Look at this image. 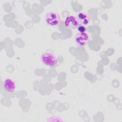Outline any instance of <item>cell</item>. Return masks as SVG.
Listing matches in <instances>:
<instances>
[{
	"label": "cell",
	"instance_id": "obj_5",
	"mask_svg": "<svg viewBox=\"0 0 122 122\" xmlns=\"http://www.w3.org/2000/svg\"><path fill=\"white\" fill-rule=\"evenodd\" d=\"M2 86L4 91L9 93H12L15 90L16 84L12 79L6 78L3 81Z\"/></svg>",
	"mask_w": 122,
	"mask_h": 122
},
{
	"label": "cell",
	"instance_id": "obj_7",
	"mask_svg": "<svg viewBox=\"0 0 122 122\" xmlns=\"http://www.w3.org/2000/svg\"><path fill=\"white\" fill-rule=\"evenodd\" d=\"M77 30L79 32H85L86 30V28L85 26H82V25H79V27L77 28Z\"/></svg>",
	"mask_w": 122,
	"mask_h": 122
},
{
	"label": "cell",
	"instance_id": "obj_4",
	"mask_svg": "<svg viewBox=\"0 0 122 122\" xmlns=\"http://www.w3.org/2000/svg\"><path fill=\"white\" fill-rule=\"evenodd\" d=\"M64 24L66 28L71 30L77 29L80 25L76 17L73 15L67 16L65 19Z\"/></svg>",
	"mask_w": 122,
	"mask_h": 122
},
{
	"label": "cell",
	"instance_id": "obj_2",
	"mask_svg": "<svg viewBox=\"0 0 122 122\" xmlns=\"http://www.w3.org/2000/svg\"><path fill=\"white\" fill-rule=\"evenodd\" d=\"M41 61L45 66L55 67L57 63V59L54 55L49 52L43 53L41 56Z\"/></svg>",
	"mask_w": 122,
	"mask_h": 122
},
{
	"label": "cell",
	"instance_id": "obj_3",
	"mask_svg": "<svg viewBox=\"0 0 122 122\" xmlns=\"http://www.w3.org/2000/svg\"><path fill=\"white\" fill-rule=\"evenodd\" d=\"M75 43L80 47L86 46L90 41L89 35L86 32H78L74 37Z\"/></svg>",
	"mask_w": 122,
	"mask_h": 122
},
{
	"label": "cell",
	"instance_id": "obj_1",
	"mask_svg": "<svg viewBox=\"0 0 122 122\" xmlns=\"http://www.w3.org/2000/svg\"><path fill=\"white\" fill-rule=\"evenodd\" d=\"M44 20L48 25L51 27H57L60 23L61 17L57 12L50 11L45 14Z\"/></svg>",
	"mask_w": 122,
	"mask_h": 122
},
{
	"label": "cell",
	"instance_id": "obj_6",
	"mask_svg": "<svg viewBox=\"0 0 122 122\" xmlns=\"http://www.w3.org/2000/svg\"><path fill=\"white\" fill-rule=\"evenodd\" d=\"M76 17L80 25L86 27L90 23V18L89 15L83 11L78 13Z\"/></svg>",
	"mask_w": 122,
	"mask_h": 122
}]
</instances>
